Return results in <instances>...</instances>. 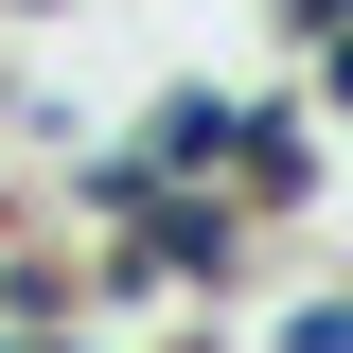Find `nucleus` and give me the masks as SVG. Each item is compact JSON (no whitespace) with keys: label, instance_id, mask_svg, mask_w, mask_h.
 <instances>
[{"label":"nucleus","instance_id":"1","mask_svg":"<svg viewBox=\"0 0 353 353\" xmlns=\"http://www.w3.org/2000/svg\"><path fill=\"white\" fill-rule=\"evenodd\" d=\"M230 283H248V212L230 194H141L106 230V265H88V301H230Z\"/></svg>","mask_w":353,"mask_h":353},{"label":"nucleus","instance_id":"9","mask_svg":"<svg viewBox=\"0 0 353 353\" xmlns=\"http://www.w3.org/2000/svg\"><path fill=\"white\" fill-rule=\"evenodd\" d=\"M18 18H71V0H18Z\"/></svg>","mask_w":353,"mask_h":353},{"label":"nucleus","instance_id":"8","mask_svg":"<svg viewBox=\"0 0 353 353\" xmlns=\"http://www.w3.org/2000/svg\"><path fill=\"white\" fill-rule=\"evenodd\" d=\"M0 353H71V336H0Z\"/></svg>","mask_w":353,"mask_h":353},{"label":"nucleus","instance_id":"4","mask_svg":"<svg viewBox=\"0 0 353 353\" xmlns=\"http://www.w3.org/2000/svg\"><path fill=\"white\" fill-rule=\"evenodd\" d=\"M53 194H71L88 230H124V212H141V159H124V141H71V159H53Z\"/></svg>","mask_w":353,"mask_h":353},{"label":"nucleus","instance_id":"6","mask_svg":"<svg viewBox=\"0 0 353 353\" xmlns=\"http://www.w3.org/2000/svg\"><path fill=\"white\" fill-rule=\"evenodd\" d=\"M265 18H283V53H336L353 36V0H265Z\"/></svg>","mask_w":353,"mask_h":353},{"label":"nucleus","instance_id":"10","mask_svg":"<svg viewBox=\"0 0 353 353\" xmlns=\"http://www.w3.org/2000/svg\"><path fill=\"white\" fill-rule=\"evenodd\" d=\"M71 353H106V336H71Z\"/></svg>","mask_w":353,"mask_h":353},{"label":"nucleus","instance_id":"7","mask_svg":"<svg viewBox=\"0 0 353 353\" xmlns=\"http://www.w3.org/2000/svg\"><path fill=\"white\" fill-rule=\"evenodd\" d=\"M301 106H336V124H353V36H336V53H301Z\"/></svg>","mask_w":353,"mask_h":353},{"label":"nucleus","instance_id":"3","mask_svg":"<svg viewBox=\"0 0 353 353\" xmlns=\"http://www.w3.org/2000/svg\"><path fill=\"white\" fill-rule=\"evenodd\" d=\"M71 248H0V336H71Z\"/></svg>","mask_w":353,"mask_h":353},{"label":"nucleus","instance_id":"2","mask_svg":"<svg viewBox=\"0 0 353 353\" xmlns=\"http://www.w3.org/2000/svg\"><path fill=\"white\" fill-rule=\"evenodd\" d=\"M230 141H248V88H141L124 159H141V194H230Z\"/></svg>","mask_w":353,"mask_h":353},{"label":"nucleus","instance_id":"5","mask_svg":"<svg viewBox=\"0 0 353 353\" xmlns=\"http://www.w3.org/2000/svg\"><path fill=\"white\" fill-rule=\"evenodd\" d=\"M265 353H353V301H336V283H318V301H283V336H265Z\"/></svg>","mask_w":353,"mask_h":353}]
</instances>
